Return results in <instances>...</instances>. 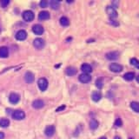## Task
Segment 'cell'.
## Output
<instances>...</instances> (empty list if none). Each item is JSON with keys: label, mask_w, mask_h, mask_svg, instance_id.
Instances as JSON below:
<instances>
[{"label": "cell", "mask_w": 139, "mask_h": 139, "mask_svg": "<svg viewBox=\"0 0 139 139\" xmlns=\"http://www.w3.org/2000/svg\"><path fill=\"white\" fill-rule=\"evenodd\" d=\"M10 125V121L7 118H1L0 119V126L3 128H6Z\"/></svg>", "instance_id": "21"}, {"label": "cell", "mask_w": 139, "mask_h": 139, "mask_svg": "<svg viewBox=\"0 0 139 139\" xmlns=\"http://www.w3.org/2000/svg\"><path fill=\"white\" fill-rule=\"evenodd\" d=\"M77 69L75 67H68L65 70V73L68 75V76H74V75L77 74Z\"/></svg>", "instance_id": "19"}, {"label": "cell", "mask_w": 139, "mask_h": 139, "mask_svg": "<svg viewBox=\"0 0 139 139\" xmlns=\"http://www.w3.org/2000/svg\"><path fill=\"white\" fill-rule=\"evenodd\" d=\"M0 4H1V6H2L3 8H5L9 4H10V1H9V0H2V1L0 2Z\"/></svg>", "instance_id": "29"}, {"label": "cell", "mask_w": 139, "mask_h": 139, "mask_svg": "<svg viewBox=\"0 0 139 139\" xmlns=\"http://www.w3.org/2000/svg\"><path fill=\"white\" fill-rule=\"evenodd\" d=\"M103 80L101 79V78H99V79H96V86L98 88V89H102L103 88Z\"/></svg>", "instance_id": "26"}, {"label": "cell", "mask_w": 139, "mask_h": 139, "mask_svg": "<svg viewBox=\"0 0 139 139\" xmlns=\"http://www.w3.org/2000/svg\"><path fill=\"white\" fill-rule=\"evenodd\" d=\"M106 12H107L109 17H111V18H115V17H118V12L112 6H108L106 8Z\"/></svg>", "instance_id": "6"}, {"label": "cell", "mask_w": 139, "mask_h": 139, "mask_svg": "<svg viewBox=\"0 0 139 139\" xmlns=\"http://www.w3.org/2000/svg\"><path fill=\"white\" fill-rule=\"evenodd\" d=\"M0 31H1V29H0Z\"/></svg>", "instance_id": "37"}, {"label": "cell", "mask_w": 139, "mask_h": 139, "mask_svg": "<svg viewBox=\"0 0 139 139\" xmlns=\"http://www.w3.org/2000/svg\"><path fill=\"white\" fill-rule=\"evenodd\" d=\"M4 137H5V134L0 131V139H4Z\"/></svg>", "instance_id": "33"}, {"label": "cell", "mask_w": 139, "mask_h": 139, "mask_svg": "<svg viewBox=\"0 0 139 139\" xmlns=\"http://www.w3.org/2000/svg\"><path fill=\"white\" fill-rule=\"evenodd\" d=\"M114 139H121V138H120L119 137H115V138H114Z\"/></svg>", "instance_id": "35"}, {"label": "cell", "mask_w": 139, "mask_h": 139, "mask_svg": "<svg viewBox=\"0 0 139 139\" xmlns=\"http://www.w3.org/2000/svg\"><path fill=\"white\" fill-rule=\"evenodd\" d=\"M34 79H35V76L32 72L31 71H27L24 75V80L26 83L28 84H31V83H33Z\"/></svg>", "instance_id": "9"}, {"label": "cell", "mask_w": 139, "mask_h": 139, "mask_svg": "<svg viewBox=\"0 0 139 139\" xmlns=\"http://www.w3.org/2000/svg\"><path fill=\"white\" fill-rule=\"evenodd\" d=\"M60 24L62 25V26H68L70 24V21L66 17H62L60 18Z\"/></svg>", "instance_id": "23"}, {"label": "cell", "mask_w": 139, "mask_h": 139, "mask_svg": "<svg viewBox=\"0 0 139 139\" xmlns=\"http://www.w3.org/2000/svg\"><path fill=\"white\" fill-rule=\"evenodd\" d=\"M39 5H40V6L42 8H45V7H47V5H48V2L45 1V0H43V1H41Z\"/></svg>", "instance_id": "30"}, {"label": "cell", "mask_w": 139, "mask_h": 139, "mask_svg": "<svg viewBox=\"0 0 139 139\" xmlns=\"http://www.w3.org/2000/svg\"><path fill=\"white\" fill-rule=\"evenodd\" d=\"M50 5L53 10H58L60 7V3L58 1H56V0H52L50 2Z\"/></svg>", "instance_id": "22"}, {"label": "cell", "mask_w": 139, "mask_h": 139, "mask_svg": "<svg viewBox=\"0 0 139 139\" xmlns=\"http://www.w3.org/2000/svg\"><path fill=\"white\" fill-rule=\"evenodd\" d=\"M23 18L27 22H31L34 19V13L31 11H25L23 12Z\"/></svg>", "instance_id": "4"}, {"label": "cell", "mask_w": 139, "mask_h": 139, "mask_svg": "<svg viewBox=\"0 0 139 139\" xmlns=\"http://www.w3.org/2000/svg\"><path fill=\"white\" fill-rule=\"evenodd\" d=\"M64 109H65V106L64 105L60 106V107H58V108L56 110V112H59V111H61V110H64Z\"/></svg>", "instance_id": "32"}, {"label": "cell", "mask_w": 139, "mask_h": 139, "mask_svg": "<svg viewBox=\"0 0 139 139\" xmlns=\"http://www.w3.org/2000/svg\"><path fill=\"white\" fill-rule=\"evenodd\" d=\"M98 127V122L95 119H92L90 123V128L91 129H96V128Z\"/></svg>", "instance_id": "25"}, {"label": "cell", "mask_w": 139, "mask_h": 139, "mask_svg": "<svg viewBox=\"0 0 139 139\" xmlns=\"http://www.w3.org/2000/svg\"><path fill=\"white\" fill-rule=\"evenodd\" d=\"M9 55V50L6 46H2L0 47V58H5Z\"/></svg>", "instance_id": "13"}, {"label": "cell", "mask_w": 139, "mask_h": 139, "mask_svg": "<svg viewBox=\"0 0 139 139\" xmlns=\"http://www.w3.org/2000/svg\"><path fill=\"white\" fill-rule=\"evenodd\" d=\"M32 31L36 35H42L43 33V31H44V29H43V27L42 25H40V24H35L32 27Z\"/></svg>", "instance_id": "7"}, {"label": "cell", "mask_w": 139, "mask_h": 139, "mask_svg": "<svg viewBox=\"0 0 139 139\" xmlns=\"http://www.w3.org/2000/svg\"><path fill=\"white\" fill-rule=\"evenodd\" d=\"M129 139H133V138H129Z\"/></svg>", "instance_id": "36"}, {"label": "cell", "mask_w": 139, "mask_h": 139, "mask_svg": "<svg viewBox=\"0 0 139 139\" xmlns=\"http://www.w3.org/2000/svg\"><path fill=\"white\" fill-rule=\"evenodd\" d=\"M109 23H110V24H112V25H115V26H118V25H119V24H118V22H117L116 20L110 19Z\"/></svg>", "instance_id": "31"}, {"label": "cell", "mask_w": 139, "mask_h": 139, "mask_svg": "<svg viewBox=\"0 0 139 139\" xmlns=\"http://www.w3.org/2000/svg\"><path fill=\"white\" fill-rule=\"evenodd\" d=\"M118 57H119V54L117 51H112V52H110L106 54V58H108L109 60H116L118 59Z\"/></svg>", "instance_id": "17"}, {"label": "cell", "mask_w": 139, "mask_h": 139, "mask_svg": "<svg viewBox=\"0 0 139 139\" xmlns=\"http://www.w3.org/2000/svg\"><path fill=\"white\" fill-rule=\"evenodd\" d=\"M54 133H55V127L53 125H49L44 129V134L47 137H52Z\"/></svg>", "instance_id": "11"}, {"label": "cell", "mask_w": 139, "mask_h": 139, "mask_svg": "<svg viewBox=\"0 0 139 139\" xmlns=\"http://www.w3.org/2000/svg\"><path fill=\"white\" fill-rule=\"evenodd\" d=\"M110 70L111 71L116 72V73H118V72H121L123 70V66L121 64H111L110 65Z\"/></svg>", "instance_id": "8"}, {"label": "cell", "mask_w": 139, "mask_h": 139, "mask_svg": "<svg viewBox=\"0 0 139 139\" xmlns=\"http://www.w3.org/2000/svg\"><path fill=\"white\" fill-rule=\"evenodd\" d=\"M9 100H10V102L11 103L16 104V103H17L19 102L20 96H19V95L17 93H11L10 96H9Z\"/></svg>", "instance_id": "12"}, {"label": "cell", "mask_w": 139, "mask_h": 139, "mask_svg": "<svg viewBox=\"0 0 139 139\" xmlns=\"http://www.w3.org/2000/svg\"><path fill=\"white\" fill-rule=\"evenodd\" d=\"M15 37H16V38H17V40L23 41V40H24V39H26L27 33L24 30H20V31H18L17 33H16Z\"/></svg>", "instance_id": "5"}, {"label": "cell", "mask_w": 139, "mask_h": 139, "mask_svg": "<svg viewBox=\"0 0 139 139\" xmlns=\"http://www.w3.org/2000/svg\"><path fill=\"white\" fill-rule=\"evenodd\" d=\"M99 139H107V138H106V137H100Z\"/></svg>", "instance_id": "34"}, {"label": "cell", "mask_w": 139, "mask_h": 139, "mask_svg": "<svg viewBox=\"0 0 139 139\" xmlns=\"http://www.w3.org/2000/svg\"><path fill=\"white\" fill-rule=\"evenodd\" d=\"M114 125H115L116 127H121L123 125V122H122V120H121V118H117Z\"/></svg>", "instance_id": "28"}, {"label": "cell", "mask_w": 139, "mask_h": 139, "mask_svg": "<svg viewBox=\"0 0 139 139\" xmlns=\"http://www.w3.org/2000/svg\"><path fill=\"white\" fill-rule=\"evenodd\" d=\"M12 118L15 120H23L25 118V113L21 110H14L12 113Z\"/></svg>", "instance_id": "1"}, {"label": "cell", "mask_w": 139, "mask_h": 139, "mask_svg": "<svg viewBox=\"0 0 139 139\" xmlns=\"http://www.w3.org/2000/svg\"><path fill=\"white\" fill-rule=\"evenodd\" d=\"M37 84H38V87H39V89H40V91H46L47 87H48V81H47V79L42 77V78H39L38 79Z\"/></svg>", "instance_id": "3"}, {"label": "cell", "mask_w": 139, "mask_h": 139, "mask_svg": "<svg viewBox=\"0 0 139 139\" xmlns=\"http://www.w3.org/2000/svg\"><path fill=\"white\" fill-rule=\"evenodd\" d=\"M130 64H131L132 65H134V66H136L137 68H138L139 66V62H138V60L137 59V58H131L130 59Z\"/></svg>", "instance_id": "27"}, {"label": "cell", "mask_w": 139, "mask_h": 139, "mask_svg": "<svg viewBox=\"0 0 139 139\" xmlns=\"http://www.w3.org/2000/svg\"><path fill=\"white\" fill-rule=\"evenodd\" d=\"M81 70L84 73L88 74V73H91L92 71V67L88 64H84L81 65Z\"/></svg>", "instance_id": "16"}, {"label": "cell", "mask_w": 139, "mask_h": 139, "mask_svg": "<svg viewBox=\"0 0 139 139\" xmlns=\"http://www.w3.org/2000/svg\"><path fill=\"white\" fill-rule=\"evenodd\" d=\"M91 97H92V100L94 102H98L102 98V94H101L100 91H94L93 93H92Z\"/></svg>", "instance_id": "18"}, {"label": "cell", "mask_w": 139, "mask_h": 139, "mask_svg": "<svg viewBox=\"0 0 139 139\" xmlns=\"http://www.w3.org/2000/svg\"><path fill=\"white\" fill-rule=\"evenodd\" d=\"M130 108L134 110L135 112H139V103L137 102H131L130 103Z\"/></svg>", "instance_id": "24"}, {"label": "cell", "mask_w": 139, "mask_h": 139, "mask_svg": "<svg viewBox=\"0 0 139 139\" xmlns=\"http://www.w3.org/2000/svg\"><path fill=\"white\" fill-rule=\"evenodd\" d=\"M33 45L37 50H42L45 46V42H44L43 39L39 38L38 37V38H36L33 41Z\"/></svg>", "instance_id": "2"}, {"label": "cell", "mask_w": 139, "mask_h": 139, "mask_svg": "<svg viewBox=\"0 0 139 139\" xmlns=\"http://www.w3.org/2000/svg\"><path fill=\"white\" fill-rule=\"evenodd\" d=\"M44 106V102L43 100H35L32 103V107L34 109H41Z\"/></svg>", "instance_id": "14"}, {"label": "cell", "mask_w": 139, "mask_h": 139, "mask_svg": "<svg viewBox=\"0 0 139 139\" xmlns=\"http://www.w3.org/2000/svg\"><path fill=\"white\" fill-rule=\"evenodd\" d=\"M123 78L127 81H131L135 78V73L134 72H127L123 75Z\"/></svg>", "instance_id": "20"}, {"label": "cell", "mask_w": 139, "mask_h": 139, "mask_svg": "<svg viewBox=\"0 0 139 139\" xmlns=\"http://www.w3.org/2000/svg\"><path fill=\"white\" fill-rule=\"evenodd\" d=\"M50 18V13L46 11H41L38 14V19L40 21H43V20H46Z\"/></svg>", "instance_id": "15"}, {"label": "cell", "mask_w": 139, "mask_h": 139, "mask_svg": "<svg viewBox=\"0 0 139 139\" xmlns=\"http://www.w3.org/2000/svg\"><path fill=\"white\" fill-rule=\"evenodd\" d=\"M91 77L89 74H85V73H83L79 76V81L83 84H87L91 82Z\"/></svg>", "instance_id": "10"}]
</instances>
